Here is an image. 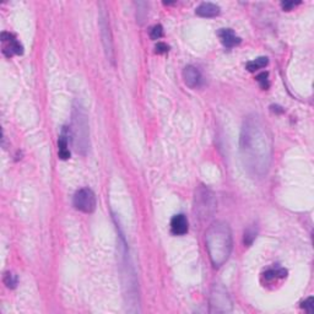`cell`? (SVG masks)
<instances>
[{
	"mask_svg": "<svg viewBox=\"0 0 314 314\" xmlns=\"http://www.w3.org/2000/svg\"><path fill=\"white\" fill-rule=\"evenodd\" d=\"M287 275V272L282 268H278V269H272L268 270V272L264 273V277L267 281H273L276 280V278H283Z\"/></svg>",
	"mask_w": 314,
	"mask_h": 314,
	"instance_id": "obj_15",
	"label": "cell"
},
{
	"mask_svg": "<svg viewBox=\"0 0 314 314\" xmlns=\"http://www.w3.org/2000/svg\"><path fill=\"white\" fill-rule=\"evenodd\" d=\"M100 29H101V37H102L103 48L107 59L112 64H115V47H113L112 34H111L110 22L107 20V14L105 11L101 12L100 15Z\"/></svg>",
	"mask_w": 314,
	"mask_h": 314,
	"instance_id": "obj_7",
	"label": "cell"
},
{
	"mask_svg": "<svg viewBox=\"0 0 314 314\" xmlns=\"http://www.w3.org/2000/svg\"><path fill=\"white\" fill-rule=\"evenodd\" d=\"M183 80L186 85L191 88H196L201 85V74L193 65H187L183 69Z\"/></svg>",
	"mask_w": 314,
	"mask_h": 314,
	"instance_id": "obj_9",
	"label": "cell"
},
{
	"mask_svg": "<svg viewBox=\"0 0 314 314\" xmlns=\"http://www.w3.org/2000/svg\"><path fill=\"white\" fill-rule=\"evenodd\" d=\"M232 312V300L226 288L221 285H215L210 296V313Z\"/></svg>",
	"mask_w": 314,
	"mask_h": 314,
	"instance_id": "obj_5",
	"label": "cell"
},
{
	"mask_svg": "<svg viewBox=\"0 0 314 314\" xmlns=\"http://www.w3.org/2000/svg\"><path fill=\"white\" fill-rule=\"evenodd\" d=\"M219 37L222 44L226 48H232L236 44L240 43V39L235 35V32L231 29H221L219 31Z\"/></svg>",
	"mask_w": 314,
	"mask_h": 314,
	"instance_id": "obj_13",
	"label": "cell"
},
{
	"mask_svg": "<svg viewBox=\"0 0 314 314\" xmlns=\"http://www.w3.org/2000/svg\"><path fill=\"white\" fill-rule=\"evenodd\" d=\"M255 237H257V230L254 227H249V229H247L244 231V239H243V242H244V244L247 247H249L254 242Z\"/></svg>",
	"mask_w": 314,
	"mask_h": 314,
	"instance_id": "obj_16",
	"label": "cell"
},
{
	"mask_svg": "<svg viewBox=\"0 0 314 314\" xmlns=\"http://www.w3.org/2000/svg\"><path fill=\"white\" fill-rule=\"evenodd\" d=\"M221 9L220 6H217L216 4H212V2H202L196 9V14L200 17H215L220 14Z\"/></svg>",
	"mask_w": 314,
	"mask_h": 314,
	"instance_id": "obj_11",
	"label": "cell"
},
{
	"mask_svg": "<svg viewBox=\"0 0 314 314\" xmlns=\"http://www.w3.org/2000/svg\"><path fill=\"white\" fill-rule=\"evenodd\" d=\"M72 117V126L69 128V131L72 134L73 146L78 154L85 156L90 148V129L87 115L80 103L74 105Z\"/></svg>",
	"mask_w": 314,
	"mask_h": 314,
	"instance_id": "obj_3",
	"label": "cell"
},
{
	"mask_svg": "<svg viewBox=\"0 0 314 314\" xmlns=\"http://www.w3.org/2000/svg\"><path fill=\"white\" fill-rule=\"evenodd\" d=\"M69 128L64 126L63 129V133L60 135L59 140H58V155H59V158L62 159H68L70 157V151L68 149V144H69Z\"/></svg>",
	"mask_w": 314,
	"mask_h": 314,
	"instance_id": "obj_12",
	"label": "cell"
},
{
	"mask_svg": "<svg viewBox=\"0 0 314 314\" xmlns=\"http://www.w3.org/2000/svg\"><path fill=\"white\" fill-rule=\"evenodd\" d=\"M1 42H2V53L7 58L12 55H21L24 53V47L21 43L16 39L14 35L9 32H2L1 34Z\"/></svg>",
	"mask_w": 314,
	"mask_h": 314,
	"instance_id": "obj_8",
	"label": "cell"
},
{
	"mask_svg": "<svg viewBox=\"0 0 314 314\" xmlns=\"http://www.w3.org/2000/svg\"><path fill=\"white\" fill-rule=\"evenodd\" d=\"M257 81L259 82L260 87L262 88H264V90L269 88L270 82H269V74H268V73H262V74L258 75Z\"/></svg>",
	"mask_w": 314,
	"mask_h": 314,
	"instance_id": "obj_18",
	"label": "cell"
},
{
	"mask_svg": "<svg viewBox=\"0 0 314 314\" xmlns=\"http://www.w3.org/2000/svg\"><path fill=\"white\" fill-rule=\"evenodd\" d=\"M239 153L243 166L254 178L269 172L274 153V140L268 124L258 115L244 118L240 128Z\"/></svg>",
	"mask_w": 314,
	"mask_h": 314,
	"instance_id": "obj_1",
	"label": "cell"
},
{
	"mask_svg": "<svg viewBox=\"0 0 314 314\" xmlns=\"http://www.w3.org/2000/svg\"><path fill=\"white\" fill-rule=\"evenodd\" d=\"M2 280H4V283L6 285V287H9V288L16 287L17 277H16V275L12 274V273H9V272L5 273L4 278H2Z\"/></svg>",
	"mask_w": 314,
	"mask_h": 314,
	"instance_id": "obj_17",
	"label": "cell"
},
{
	"mask_svg": "<svg viewBox=\"0 0 314 314\" xmlns=\"http://www.w3.org/2000/svg\"><path fill=\"white\" fill-rule=\"evenodd\" d=\"M209 258L215 268H220L229 260L234 248L231 227L225 221H215L205 234Z\"/></svg>",
	"mask_w": 314,
	"mask_h": 314,
	"instance_id": "obj_2",
	"label": "cell"
},
{
	"mask_svg": "<svg viewBox=\"0 0 314 314\" xmlns=\"http://www.w3.org/2000/svg\"><path fill=\"white\" fill-rule=\"evenodd\" d=\"M302 308H305V311H307L308 313H313L314 312V300H313V297H310L308 300H306L305 302L302 303Z\"/></svg>",
	"mask_w": 314,
	"mask_h": 314,
	"instance_id": "obj_20",
	"label": "cell"
},
{
	"mask_svg": "<svg viewBox=\"0 0 314 314\" xmlns=\"http://www.w3.org/2000/svg\"><path fill=\"white\" fill-rule=\"evenodd\" d=\"M216 209V200L214 194L205 186H199L194 196V212L200 220H207L212 216Z\"/></svg>",
	"mask_w": 314,
	"mask_h": 314,
	"instance_id": "obj_4",
	"label": "cell"
},
{
	"mask_svg": "<svg viewBox=\"0 0 314 314\" xmlns=\"http://www.w3.org/2000/svg\"><path fill=\"white\" fill-rule=\"evenodd\" d=\"M75 209L85 214H91L96 209V196L91 189L81 188L74 194L73 199Z\"/></svg>",
	"mask_w": 314,
	"mask_h": 314,
	"instance_id": "obj_6",
	"label": "cell"
},
{
	"mask_svg": "<svg viewBox=\"0 0 314 314\" xmlns=\"http://www.w3.org/2000/svg\"><path fill=\"white\" fill-rule=\"evenodd\" d=\"M162 35H163V29H162L161 25H156V26L153 27L150 32V37L153 39H161Z\"/></svg>",
	"mask_w": 314,
	"mask_h": 314,
	"instance_id": "obj_19",
	"label": "cell"
},
{
	"mask_svg": "<svg viewBox=\"0 0 314 314\" xmlns=\"http://www.w3.org/2000/svg\"><path fill=\"white\" fill-rule=\"evenodd\" d=\"M156 53H158V54H163V53H167L168 52V45L166 44V43H157L156 44Z\"/></svg>",
	"mask_w": 314,
	"mask_h": 314,
	"instance_id": "obj_21",
	"label": "cell"
},
{
	"mask_svg": "<svg viewBox=\"0 0 314 314\" xmlns=\"http://www.w3.org/2000/svg\"><path fill=\"white\" fill-rule=\"evenodd\" d=\"M188 219L183 214L174 215L171 220V231L174 236H183L188 232Z\"/></svg>",
	"mask_w": 314,
	"mask_h": 314,
	"instance_id": "obj_10",
	"label": "cell"
},
{
	"mask_svg": "<svg viewBox=\"0 0 314 314\" xmlns=\"http://www.w3.org/2000/svg\"><path fill=\"white\" fill-rule=\"evenodd\" d=\"M268 63H269V59H268L267 57H259L255 60H252V62L247 63V70L250 73L257 72V70L263 69V68L267 67Z\"/></svg>",
	"mask_w": 314,
	"mask_h": 314,
	"instance_id": "obj_14",
	"label": "cell"
},
{
	"mask_svg": "<svg viewBox=\"0 0 314 314\" xmlns=\"http://www.w3.org/2000/svg\"><path fill=\"white\" fill-rule=\"evenodd\" d=\"M300 2H295V1H283L281 2V6H282L283 10H286V11H288V10L293 9V7L296 6V5H298Z\"/></svg>",
	"mask_w": 314,
	"mask_h": 314,
	"instance_id": "obj_22",
	"label": "cell"
}]
</instances>
